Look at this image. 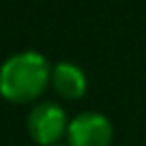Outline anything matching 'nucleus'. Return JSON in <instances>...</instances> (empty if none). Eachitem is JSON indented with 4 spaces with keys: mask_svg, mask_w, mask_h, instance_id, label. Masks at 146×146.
<instances>
[{
    "mask_svg": "<svg viewBox=\"0 0 146 146\" xmlns=\"http://www.w3.org/2000/svg\"><path fill=\"white\" fill-rule=\"evenodd\" d=\"M50 78L52 64L43 54L17 52L0 64V97L15 105L32 103L50 88Z\"/></svg>",
    "mask_w": 146,
    "mask_h": 146,
    "instance_id": "f257e3e1",
    "label": "nucleus"
},
{
    "mask_svg": "<svg viewBox=\"0 0 146 146\" xmlns=\"http://www.w3.org/2000/svg\"><path fill=\"white\" fill-rule=\"evenodd\" d=\"M26 129L35 144L58 146V142L67 137L69 116L64 108L56 101H39L28 114Z\"/></svg>",
    "mask_w": 146,
    "mask_h": 146,
    "instance_id": "f03ea898",
    "label": "nucleus"
},
{
    "mask_svg": "<svg viewBox=\"0 0 146 146\" xmlns=\"http://www.w3.org/2000/svg\"><path fill=\"white\" fill-rule=\"evenodd\" d=\"M114 125L101 112L88 110L69 120L67 146H112Z\"/></svg>",
    "mask_w": 146,
    "mask_h": 146,
    "instance_id": "7ed1b4c3",
    "label": "nucleus"
},
{
    "mask_svg": "<svg viewBox=\"0 0 146 146\" xmlns=\"http://www.w3.org/2000/svg\"><path fill=\"white\" fill-rule=\"evenodd\" d=\"M50 86L62 101H80L88 90V78L80 64L60 60L52 64Z\"/></svg>",
    "mask_w": 146,
    "mask_h": 146,
    "instance_id": "20e7f679",
    "label": "nucleus"
},
{
    "mask_svg": "<svg viewBox=\"0 0 146 146\" xmlns=\"http://www.w3.org/2000/svg\"><path fill=\"white\" fill-rule=\"evenodd\" d=\"M58 146H62V144H58Z\"/></svg>",
    "mask_w": 146,
    "mask_h": 146,
    "instance_id": "39448f33",
    "label": "nucleus"
}]
</instances>
